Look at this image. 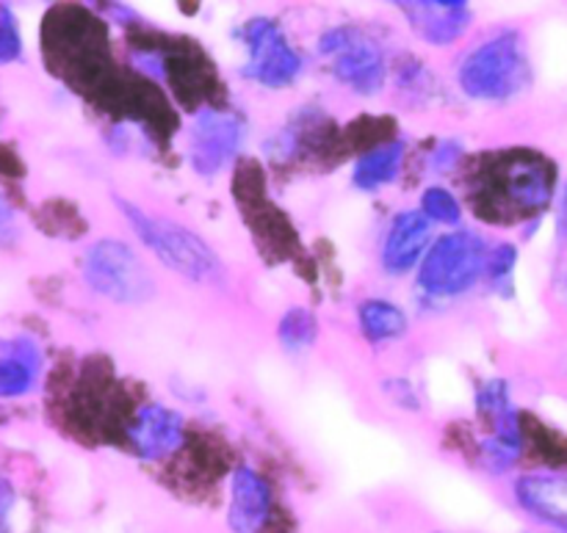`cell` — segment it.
Wrapping results in <instances>:
<instances>
[{
	"mask_svg": "<svg viewBox=\"0 0 567 533\" xmlns=\"http://www.w3.org/2000/svg\"><path fill=\"white\" fill-rule=\"evenodd\" d=\"M241 33L249 48V77H255L260 86L269 88H282L297 81L299 70H302V59L288 44L286 33L280 31L277 22L266 20V17H255L244 25Z\"/></svg>",
	"mask_w": 567,
	"mask_h": 533,
	"instance_id": "cell-7",
	"label": "cell"
},
{
	"mask_svg": "<svg viewBox=\"0 0 567 533\" xmlns=\"http://www.w3.org/2000/svg\"><path fill=\"white\" fill-rule=\"evenodd\" d=\"M269 484L252 468H238L230 481V509L227 525L233 533H260L269 520Z\"/></svg>",
	"mask_w": 567,
	"mask_h": 533,
	"instance_id": "cell-12",
	"label": "cell"
},
{
	"mask_svg": "<svg viewBox=\"0 0 567 533\" xmlns=\"http://www.w3.org/2000/svg\"><path fill=\"white\" fill-rule=\"evenodd\" d=\"M421 213L432 221H441V224H457L463 208L454 199V194L443 186L426 188L424 197H421Z\"/></svg>",
	"mask_w": 567,
	"mask_h": 533,
	"instance_id": "cell-19",
	"label": "cell"
},
{
	"mask_svg": "<svg viewBox=\"0 0 567 533\" xmlns=\"http://www.w3.org/2000/svg\"><path fill=\"white\" fill-rule=\"evenodd\" d=\"M244 138L241 122L221 111H203L188 133V160L199 175H216L238 153Z\"/></svg>",
	"mask_w": 567,
	"mask_h": 533,
	"instance_id": "cell-8",
	"label": "cell"
},
{
	"mask_svg": "<svg viewBox=\"0 0 567 533\" xmlns=\"http://www.w3.org/2000/svg\"><path fill=\"white\" fill-rule=\"evenodd\" d=\"M86 282L100 293L120 304H142L155 296V282L147 265L127 243L105 238L86 252L83 263Z\"/></svg>",
	"mask_w": 567,
	"mask_h": 533,
	"instance_id": "cell-4",
	"label": "cell"
},
{
	"mask_svg": "<svg viewBox=\"0 0 567 533\" xmlns=\"http://www.w3.org/2000/svg\"><path fill=\"white\" fill-rule=\"evenodd\" d=\"M430 243V219L421 210H404L391 221L385 247H382V265L388 274L402 276L413 269L426 252Z\"/></svg>",
	"mask_w": 567,
	"mask_h": 533,
	"instance_id": "cell-13",
	"label": "cell"
},
{
	"mask_svg": "<svg viewBox=\"0 0 567 533\" xmlns=\"http://www.w3.org/2000/svg\"><path fill=\"white\" fill-rule=\"evenodd\" d=\"M529 81V55L518 31H502L476 44L457 70V83L474 100H507Z\"/></svg>",
	"mask_w": 567,
	"mask_h": 533,
	"instance_id": "cell-1",
	"label": "cell"
},
{
	"mask_svg": "<svg viewBox=\"0 0 567 533\" xmlns=\"http://www.w3.org/2000/svg\"><path fill=\"white\" fill-rule=\"evenodd\" d=\"M319 50L332 59V70L341 83L358 94H377L385 83V59L380 44L352 28H336L321 36Z\"/></svg>",
	"mask_w": 567,
	"mask_h": 533,
	"instance_id": "cell-5",
	"label": "cell"
},
{
	"mask_svg": "<svg viewBox=\"0 0 567 533\" xmlns=\"http://www.w3.org/2000/svg\"><path fill=\"white\" fill-rule=\"evenodd\" d=\"M515 260H518V252H515L513 243H502V247H496L487 254V276H491L493 285H504L509 280Z\"/></svg>",
	"mask_w": 567,
	"mask_h": 533,
	"instance_id": "cell-20",
	"label": "cell"
},
{
	"mask_svg": "<svg viewBox=\"0 0 567 533\" xmlns=\"http://www.w3.org/2000/svg\"><path fill=\"white\" fill-rule=\"evenodd\" d=\"M404 160V144L402 142H388L382 147L371 149L369 155L354 164L352 182L363 191H374V188H382L385 182L396 180L399 169H402Z\"/></svg>",
	"mask_w": 567,
	"mask_h": 533,
	"instance_id": "cell-16",
	"label": "cell"
},
{
	"mask_svg": "<svg viewBox=\"0 0 567 533\" xmlns=\"http://www.w3.org/2000/svg\"><path fill=\"white\" fill-rule=\"evenodd\" d=\"M39 370V348L28 337H11L0 352V393L6 398L22 396L33 387Z\"/></svg>",
	"mask_w": 567,
	"mask_h": 533,
	"instance_id": "cell-15",
	"label": "cell"
},
{
	"mask_svg": "<svg viewBox=\"0 0 567 533\" xmlns=\"http://www.w3.org/2000/svg\"><path fill=\"white\" fill-rule=\"evenodd\" d=\"M507 197L524 213H540L554 197V175L546 160L524 158L509 164Z\"/></svg>",
	"mask_w": 567,
	"mask_h": 533,
	"instance_id": "cell-14",
	"label": "cell"
},
{
	"mask_svg": "<svg viewBox=\"0 0 567 533\" xmlns=\"http://www.w3.org/2000/svg\"><path fill=\"white\" fill-rule=\"evenodd\" d=\"M399 9L408 17L415 36L437 48L454 44L471 25L468 3L460 0H424V3H402Z\"/></svg>",
	"mask_w": 567,
	"mask_h": 533,
	"instance_id": "cell-9",
	"label": "cell"
},
{
	"mask_svg": "<svg viewBox=\"0 0 567 533\" xmlns=\"http://www.w3.org/2000/svg\"><path fill=\"white\" fill-rule=\"evenodd\" d=\"M360 330L371 343L393 341L408 330V315L385 299H371L360 307Z\"/></svg>",
	"mask_w": 567,
	"mask_h": 533,
	"instance_id": "cell-17",
	"label": "cell"
},
{
	"mask_svg": "<svg viewBox=\"0 0 567 533\" xmlns=\"http://www.w3.org/2000/svg\"><path fill=\"white\" fill-rule=\"evenodd\" d=\"M563 227L567 230V182H565V191H563Z\"/></svg>",
	"mask_w": 567,
	"mask_h": 533,
	"instance_id": "cell-23",
	"label": "cell"
},
{
	"mask_svg": "<svg viewBox=\"0 0 567 533\" xmlns=\"http://www.w3.org/2000/svg\"><path fill=\"white\" fill-rule=\"evenodd\" d=\"M316 315L305 307H291L286 315L280 318V326H277V335L280 341L286 343L288 348H302L310 346L316 341Z\"/></svg>",
	"mask_w": 567,
	"mask_h": 533,
	"instance_id": "cell-18",
	"label": "cell"
},
{
	"mask_svg": "<svg viewBox=\"0 0 567 533\" xmlns=\"http://www.w3.org/2000/svg\"><path fill=\"white\" fill-rule=\"evenodd\" d=\"M20 53H22V39L20 33H17L11 9L9 6H3V9H0V61L9 64V61H14Z\"/></svg>",
	"mask_w": 567,
	"mask_h": 533,
	"instance_id": "cell-21",
	"label": "cell"
},
{
	"mask_svg": "<svg viewBox=\"0 0 567 533\" xmlns=\"http://www.w3.org/2000/svg\"><path fill=\"white\" fill-rule=\"evenodd\" d=\"M565 296H567V276H565Z\"/></svg>",
	"mask_w": 567,
	"mask_h": 533,
	"instance_id": "cell-24",
	"label": "cell"
},
{
	"mask_svg": "<svg viewBox=\"0 0 567 533\" xmlns=\"http://www.w3.org/2000/svg\"><path fill=\"white\" fill-rule=\"evenodd\" d=\"M476 407L493 429V435L482 442V462L496 475L507 473L520 457V424L513 398H509L507 382H482L480 393H476Z\"/></svg>",
	"mask_w": 567,
	"mask_h": 533,
	"instance_id": "cell-6",
	"label": "cell"
},
{
	"mask_svg": "<svg viewBox=\"0 0 567 533\" xmlns=\"http://www.w3.org/2000/svg\"><path fill=\"white\" fill-rule=\"evenodd\" d=\"M487 269V254L474 232H449L432 243L419 271V285L432 296H460L471 291Z\"/></svg>",
	"mask_w": 567,
	"mask_h": 533,
	"instance_id": "cell-3",
	"label": "cell"
},
{
	"mask_svg": "<svg viewBox=\"0 0 567 533\" xmlns=\"http://www.w3.org/2000/svg\"><path fill=\"white\" fill-rule=\"evenodd\" d=\"M131 440L138 457L164 459L183 446V418L166 404H147L133 420Z\"/></svg>",
	"mask_w": 567,
	"mask_h": 533,
	"instance_id": "cell-11",
	"label": "cell"
},
{
	"mask_svg": "<svg viewBox=\"0 0 567 533\" xmlns=\"http://www.w3.org/2000/svg\"><path fill=\"white\" fill-rule=\"evenodd\" d=\"M515 501L540 523L567 533V475L526 473L515 481Z\"/></svg>",
	"mask_w": 567,
	"mask_h": 533,
	"instance_id": "cell-10",
	"label": "cell"
},
{
	"mask_svg": "<svg viewBox=\"0 0 567 533\" xmlns=\"http://www.w3.org/2000/svg\"><path fill=\"white\" fill-rule=\"evenodd\" d=\"M122 205V213L127 216V221L133 224L136 236L158 254V260L164 265H169L172 271H177L181 276L192 282H214L221 276V263L214 254V249L203 241L199 236H194L186 227L175 224V221L166 219H153V216L142 213L136 205Z\"/></svg>",
	"mask_w": 567,
	"mask_h": 533,
	"instance_id": "cell-2",
	"label": "cell"
},
{
	"mask_svg": "<svg viewBox=\"0 0 567 533\" xmlns=\"http://www.w3.org/2000/svg\"><path fill=\"white\" fill-rule=\"evenodd\" d=\"M454 155H460V147H457V144H441V147L435 149V155H432V164H435L437 169H441V166H449V164H452Z\"/></svg>",
	"mask_w": 567,
	"mask_h": 533,
	"instance_id": "cell-22",
	"label": "cell"
}]
</instances>
